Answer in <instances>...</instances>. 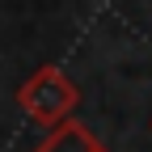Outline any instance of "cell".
<instances>
[{"instance_id": "2", "label": "cell", "mask_w": 152, "mask_h": 152, "mask_svg": "<svg viewBox=\"0 0 152 152\" xmlns=\"http://www.w3.org/2000/svg\"><path fill=\"white\" fill-rule=\"evenodd\" d=\"M34 152H110V148L93 135L85 123L68 118V123H59V127H51L47 135L34 144Z\"/></svg>"}, {"instance_id": "3", "label": "cell", "mask_w": 152, "mask_h": 152, "mask_svg": "<svg viewBox=\"0 0 152 152\" xmlns=\"http://www.w3.org/2000/svg\"><path fill=\"white\" fill-rule=\"evenodd\" d=\"M148 127H152V123H148Z\"/></svg>"}, {"instance_id": "1", "label": "cell", "mask_w": 152, "mask_h": 152, "mask_svg": "<svg viewBox=\"0 0 152 152\" xmlns=\"http://www.w3.org/2000/svg\"><path fill=\"white\" fill-rule=\"evenodd\" d=\"M17 106L26 110V118H34L38 127H59L68 123L76 106H80V89H76V80L64 72V68H55V64H42V68H34L21 85H17Z\"/></svg>"}]
</instances>
